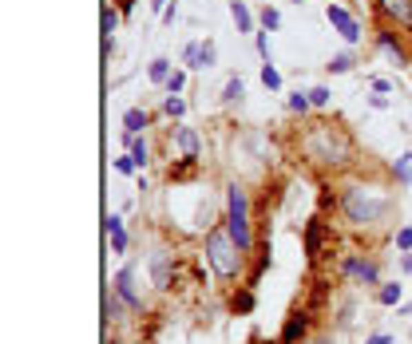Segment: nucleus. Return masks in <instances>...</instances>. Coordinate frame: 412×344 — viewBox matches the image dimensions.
<instances>
[{
  "label": "nucleus",
  "instance_id": "f8f14e48",
  "mask_svg": "<svg viewBox=\"0 0 412 344\" xmlns=\"http://www.w3.org/2000/svg\"><path fill=\"white\" fill-rule=\"evenodd\" d=\"M143 127H147V111H143V107H131V111L123 115V131H127V135H139Z\"/></svg>",
  "mask_w": 412,
  "mask_h": 344
},
{
  "label": "nucleus",
  "instance_id": "cd10ccee",
  "mask_svg": "<svg viewBox=\"0 0 412 344\" xmlns=\"http://www.w3.org/2000/svg\"><path fill=\"white\" fill-rule=\"evenodd\" d=\"M115 28H119V16L107 8V12H103V32H107V40H111V32H115Z\"/></svg>",
  "mask_w": 412,
  "mask_h": 344
},
{
  "label": "nucleus",
  "instance_id": "9b49d317",
  "mask_svg": "<svg viewBox=\"0 0 412 344\" xmlns=\"http://www.w3.org/2000/svg\"><path fill=\"white\" fill-rule=\"evenodd\" d=\"M230 16H234L238 32H254V16L246 8V0H230Z\"/></svg>",
  "mask_w": 412,
  "mask_h": 344
},
{
  "label": "nucleus",
  "instance_id": "39448f33",
  "mask_svg": "<svg viewBox=\"0 0 412 344\" xmlns=\"http://www.w3.org/2000/svg\"><path fill=\"white\" fill-rule=\"evenodd\" d=\"M325 16H329V24H333V28L341 32V40H349V44H353V40L361 36V28H357V20H353V16L345 12V8H337V4H329V8H325Z\"/></svg>",
  "mask_w": 412,
  "mask_h": 344
},
{
  "label": "nucleus",
  "instance_id": "9d476101",
  "mask_svg": "<svg viewBox=\"0 0 412 344\" xmlns=\"http://www.w3.org/2000/svg\"><path fill=\"white\" fill-rule=\"evenodd\" d=\"M380 8L389 16H396L400 24H412V0H380Z\"/></svg>",
  "mask_w": 412,
  "mask_h": 344
},
{
  "label": "nucleus",
  "instance_id": "c85d7f7f",
  "mask_svg": "<svg viewBox=\"0 0 412 344\" xmlns=\"http://www.w3.org/2000/svg\"><path fill=\"white\" fill-rule=\"evenodd\" d=\"M234 309H238V313H250V309H254V293H242V297L234 301Z\"/></svg>",
  "mask_w": 412,
  "mask_h": 344
},
{
  "label": "nucleus",
  "instance_id": "f3484780",
  "mask_svg": "<svg viewBox=\"0 0 412 344\" xmlns=\"http://www.w3.org/2000/svg\"><path fill=\"white\" fill-rule=\"evenodd\" d=\"M301 329H305V321H301V316H293V321H289V325H285L282 341H285V344H289V341H298V336H301Z\"/></svg>",
  "mask_w": 412,
  "mask_h": 344
},
{
  "label": "nucleus",
  "instance_id": "7ed1b4c3",
  "mask_svg": "<svg viewBox=\"0 0 412 344\" xmlns=\"http://www.w3.org/2000/svg\"><path fill=\"white\" fill-rule=\"evenodd\" d=\"M226 198H230V226H226V230H230V234H234V241L238 246H242V253L250 250V206H246V190L242 186H230L226 190Z\"/></svg>",
  "mask_w": 412,
  "mask_h": 344
},
{
  "label": "nucleus",
  "instance_id": "bb28decb",
  "mask_svg": "<svg viewBox=\"0 0 412 344\" xmlns=\"http://www.w3.org/2000/svg\"><path fill=\"white\" fill-rule=\"evenodd\" d=\"M183 83H187V76H183V72H171V79H167V92L178 95V92H183Z\"/></svg>",
  "mask_w": 412,
  "mask_h": 344
},
{
  "label": "nucleus",
  "instance_id": "6ab92c4d",
  "mask_svg": "<svg viewBox=\"0 0 412 344\" xmlns=\"http://www.w3.org/2000/svg\"><path fill=\"white\" fill-rule=\"evenodd\" d=\"M325 67H329V72H337V76H341V72H349V67H353V56H345V52H341V56H333V60L325 63Z\"/></svg>",
  "mask_w": 412,
  "mask_h": 344
},
{
  "label": "nucleus",
  "instance_id": "a211bd4d",
  "mask_svg": "<svg viewBox=\"0 0 412 344\" xmlns=\"http://www.w3.org/2000/svg\"><path fill=\"white\" fill-rule=\"evenodd\" d=\"M214 56H218V52H214V40H206L203 52H198V67H214Z\"/></svg>",
  "mask_w": 412,
  "mask_h": 344
},
{
  "label": "nucleus",
  "instance_id": "2eb2a0df",
  "mask_svg": "<svg viewBox=\"0 0 412 344\" xmlns=\"http://www.w3.org/2000/svg\"><path fill=\"white\" fill-rule=\"evenodd\" d=\"M131 139V158H135V166H143L147 162V142L139 139V135H127Z\"/></svg>",
  "mask_w": 412,
  "mask_h": 344
},
{
  "label": "nucleus",
  "instance_id": "423d86ee",
  "mask_svg": "<svg viewBox=\"0 0 412 344\" xmlns=\"http://www.w3.org/2000/svg\"><path fill=\"white\" fill-rule=\"evenodd\" d=\"M115 293H119L123 305H131V309H139L143 305L139 293H135V273H131V269H119V273H115Z\"/></svg>",
  "mask_w": 412,
  "mask_h": 344
},
{
  "label": "nucleus",
  "instance_id": "ddd939ff",
  "mask_svg": "<svg viewBox=\"0 0 412 344\" xmlns=\"http://www.w3.org/2000/svg\"><path fill=\"white\" fill-rule=\"evenodd\" d=\"M147 76H151V83H167V79H171V60H151V72H147Z\"/></svg>",
  "mask_w": 412,
  "mask_h": 344
},
{
  "label": "nucleus",
  "instance_id": "473e14b6",
  "mask_svg": "<svg viewBox=\"0 0 412 344\" xmlns=\"http://www.w3.org/2000/svg\"><path fill=\"white\" fill-rule=\"evenodd\" d=\"M111 250H115V253L127 250V234H123V230H119V234H111Z\"/></svg>",
  "mask_w": 412,
  "mask_h": 344
},
{
  "label": "nucleus",
  "instance_id": "1a4fd4ad",
  "mask_svg": "<svg viewBox=\"0 0 412 344\" xmlns=\"http://www.w3.org/2000/svg\"><path fill=\"white\" fill-rule=\"evenodd\" d=\"M174 142H178V151H183L187 158L198 155V135H194L190 127H178V131H174Z\"/></svg>",
  "mask_w": 412,
  "mask_h": 344
},
{
  "label": "nucleus",
  "instance_id": "f03ea898",
  "mask_svg": "<svg viewBox=\"0 0 412 344\" xmlns=\"http://www.w3.org/2000/svg\"><path fill=\"white\" fill-rule=\"evenodd\" d=\"M305 147H309V155L313 158H325V162H349V155H353V142L329 123L313 127L309 139H305Z\"/></svg>",
  "mask_w": 412,
  "mask_h": 344
},
{
  "label": "nucleus",
  "instance_id": "6e6552de",
  "mask_svg": "<svg viewBox=\"0 0 412 344\" xmlns=\"http://www.w3.org/2000/svg\"><path fill=\"white\" fill-rule=\"evenodd\" d=\"M345 273L349 277H357L361 285H377V266H373V261H353V257H349Z\"/></svg>",
  "mask_w": 412,
  "mask_h": 344
},
{
  "label": "nucleus",
  "instance_id": "b1692460",
  "mask_svg": "<svg viewBox=\"0 0 412 344\" xmlns=\"http://www.w3.org/2000/svg\"><path fill=\"white\" fill-rule=\"evenodd\" d=\"M309 107H313V99H309V95H289V111H309Z\"/></svg>",
  "mask_w": 412,
  "mask_h": 344
},
{
  "label": "nucleus",
  "instance_id": "f257e3e1",
  "mask_svg": "<svg viewBox=\"0 0 412 344\" xmlns=\"http://www.w3.org/2000/svg\"><path fill=\"white\" fill-rule=\"evenodd\" d=\"M206 261L214 266L218 277H234L238 266H242V246L234 241L230 230H210L206 234Z\"/></svg>",
  "mask_w": 412,
  "mask_h": 344
},
{
  "label": "nucleus",
  "instance_id": "393cba45",
  "mask_svg": "<svg viewBox=\"0 0 412 344\" xmlns=\"http://www.w3.org/2000/svg\"><path fill=\"white\" fill-rule=\"evenodd\" d=\"M309 99H313V107H325L333 95H329V87H313V92H309Z\"/></svg>",
  "mask_w": 412,
  "mask_h": 344
},
{
  "label": "nucleus",
  "instance_id": "4468645a",
  "mask_svg": "<svg viewBox=\"0 0 412 344\" xmlns=\"http://www.w3.org/2000/svg\"><path fill=\"white\" fill-rule=\"evenodd\" d=\"M262 83H266L269 92H278V87H282V76H278V67H274V63H262Z\"/></svg>",
  "mask_w": 412,
  "mask_h": 344
},
{
  "label": "nucleus",
  "instance_id": "aec40b11",
  "mask_svg": "<svg viewBox=\"0 0 412 344\" xmlns=\"http://www.w3.org/2000/svg\"><path fill=\"white\" fill-rule=\"evenodd\" d=\"M396 174H400V182H412V155L396 158Z\"/></svg>",
  "mask_w": 412,
  "mask_h": 344
},
{
  "label": "nucleus",
  "instance_id": "5701e85b",
  "mask_svg": "<svg viewBox=\"0 0 412 344\" xmlns=\"http://www.w3.org/2000/svg\"><path fill=\"white\" fill-rule=\"evenodd\" d=\"M400 301V285H384L380 289V305H396Z\"/></svg>",
  "mask_w": 412,
  "mask_h": 344
},
{
  "label": "nucleus",
  "instance_id": "c756f323",
  "mask_svg": "<svg viewBox=\"0 0 412 344\" xmlns=\"http://www.w3.org/2000/svg\"><path fill=\"white\" fill-rule=\"evenodd\" d=\"M119 301H123V297H107V316H111V321H119V313H123Z\"/></svg>",
  "mask_w": 412,
  "mask_h": 344
},
{
  "label": "nucleus",
  "instance_id": "0eeeda50",
  "mask_svg": "<svg viewBox=\"0 0 412 344\" xmlns=\"http://www.w3.org/2000/svg\"><path fill=\"white\" fill-rule=\"evenodd\" d=\"M151 277H155V289H171V253L155 250L151 257Z\"/></svg>",
  "mask_w": 412,
  "mask_h": 344
},
{
  "label": "nucleus",
  "instance_id": "2f4dec72",
  "mask_svg": "<svg viewBox=\"0 0 412 344\" xmlns=\"http://www.w3.org/2000/svg\"><path fill=\"white\" fill-rule=\"evenodd\" d=\"M262 24H266V28H278V24H282V16L274 12V8H266V12H262Z\"/></svg>",
  "mask_w": 412,
  "mask_h": 344
},
{
  "label": "nucleus",
  "instance_id": "412c9836",
  "mask_svg": "<svg viewBox=\"0 0 412 344\" xmlns=\"http://www.w3.org/2000/svg\"><path fill=\"white\" fill-rule=\"evenodd\" d=\"M198 52H203V44H187L183 47V63H187V67H198Z\"/></svg>",
  "mask_w": 412,
  "mask_h": 344
},
{
  "label": "nucleus",
  "instance_id": "4be33fe9",
  "mask_svg": "<svg viewBox=\"0 0 412 344\" xmlns=\"http://www.w3.org/2000/svg\"><path fill=\"white\" fill-rule=\"evenodd\" d=\"M163 107H167V115H174V119H178V115L187 111V103H183L178 95H167V103H163Z\"/></svg>",
  "mask_w": 412,
  "mask_h": 344
},
{
  "label": "nucleus",
  "instance_id": "a878e982",
  "mask_svg": "<svg viewBox=\"0 0 412 344\" xmlns=\"http://www.w3.org/2000/svg\"><path fill=\"white\" fill-rule=\"evenodd\" d=\"M396 250H404V253L412 250V226H404V230L396 234Z\"/></svg>",
  "mask_w": 412,
  "mask_h": 344
},
{
  "label": "nucleus",
  "instance_id": "72a5a7b5",
  "mask_svg": "<svg viewBox=\"0 0 412 344\" xmlns=\"http://www.w3.org/2000/svg\"><path fill=\"white\" fill-rule=\"evenodd\" d=\"M409 309H412V305H409Z\"/></svg>",
  "mask_w": 412,
  "mask_h": 344
},
{
  "label": "nucleus",
  "instance_id": "20e7f679",
  "mask_svg": "<svg viewBox=\"0 0 412 344\" xmlns=\"http://www.w3.org/2000/svg\"><path fill=\"white\" fill-rule=\"evenodd\" d=\"M345 214H349V222H377L380 214H384V202L380 198H373V194H364L361 186H353L345 194Z\"/></svg>",
  "mask_w": 412,
  "mask_h": 344
},
{
  "label": "nucleus",
  "instance_id": "7c9ffc66",
  "mask_svg": "<svg viewBox=\"0 0 412 344\" xmlns=\"http://www.w3.org/2000/svg\"><path fill=\"white\" fill-rule=\"evenodd\" d=\"M115 171H119V174H131V171H135V158H131V155H127V158H115Z\"/></svg>",
  "mask_w": 412,
  "mask_h": 344
},
{
  "label": "nucleus",
  "instance_id": "dca6fc26",
  "mask_svg": "<svg viewBox=\"0 0 412 344\" xmlns=\"http://www.w3.org/2000/svg\"><path fill=\"white\" fill-rule=\"evenodd\" d=\"M242 95H246V87H242V79H230V83H226V92H222V99H226V103H234V99H242Z\"/></svg>",
  "mask_w": 412,
  "mask_h": 344
}]
</instances>
